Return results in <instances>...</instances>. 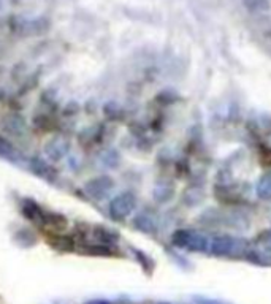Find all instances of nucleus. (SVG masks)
Instances as JSON below:
<instances>
[{
  "label": "nucleus",
  "instance_id": "nucleus-6",
  "mask_svg": "<svg viewBox=\"0 0 271 304\" xmlns=\"http://www.w3.org/2000/svg\"><path fill=\"white\" fill-rule=\"evenodd\" d=\"M22 213L26 214L27 219L33 220V222H38V224H41V222H44V217L46 214L40 209V206L37 203L33 201H22Z\"/></svg>",
  "mask_w": 271,
  "mask_h": 304
},
{
  "label": "nucleus",
  "instance_id": "nucleus-10",
  "mask_svg": "<svg viewBox=\"0 0 271 304\" xmlns=\"http://www.w3.org/2000/svg\"><path fill=\"white\" fill-rule=\"evenodd\" d=\"M135 225H137L140 230H146V231H151L152 228H154V224H152V220H151L148 216H145V214H141L140 217L135 219Z\"/></svg>",
  "mask_w": 271,
  "mask_h": 304
},
{
  "label": "nucleus",
  "instance_id": "nucleus-8",
  "mask_svg": "<svg viewBox=\"0 0 271 304\" xmlns=\"http://www.w3.org/2000/svg\"><path fill=\"white\" fill-rule=\"evenodd\" d=\"M257 195L260 198H271V176H265L258 181Z\"/></svg>",
  "mask_w": 271,
  "mask_h": 304
},
{
  "label": "nucleus",
  "instance_id": "nucleus-5",
  "mask_svg": "<svg viewBox=\"0 0 271 304\" xmlns=\"http://www.w3.org/2000/svg\"><path fill=\"white\" fill-rule=\"evenodd\" d=\"M68 152V143L65 139L61 138H56L53 141L46 146V154H48L53 160H61L67 156Z\"/></svg>",
  "mask_w": 271,
  "mask_h": 304
},
{
  "label": "nucleus",
  "instance_id": "nucleus-2",
  "mask_svg": "<svg viewBox=\"0 0 271 304\" xmlns=\"http://www.w3.org/2000/svg\"><path fill=\"white\" fill-rule=\"evenodd\" d=\"M135 208V196L130 192L117 195L110 205V214L113 219H124L133 211Z\"/></svg>",
  "mask_w": 271,
  "mask_h": 304
},
{
  "label": "nucleus",
  "instance_id": "nucleus-7",
  "mask_svg": "<svg viewBox=\"0 0 271 304\" xmlns=\"http://www.w3.org/2000/svg\"><path fill=\"white\" fill-rule=\"evenodd\" d=\"M30 168H32V171H33L35 174H38V176H41V178H44V179H50L48 176H50V171H51V170H50V167L46 165V163H44L43 160L33 159Z\"/></svg>",
  "mask_w": 271,
  "mask_h": 304
},
{
  "label": "nucleus",
  "instance_id": "nucleus-3",
  "mask_svg": "<svg viewBox=\"0 0 271 304\" xmlns=\"http://www.w3.org/2000/svg\"><path fill=\"white\" fill-rule=\"evenodd\" d=\"M243 249V242L240 239H233L230 236H222L216 238L211 245V250L216 255H230V254H237Z\"/></svg>",
  "mask_w": 271,
  "mask_h": 304
},
{
  "label": "nucleus",
  "instance_id": "nucleus-9",
  "mask_svg": "<svg viewBox=\"0 0 271 304\" xmlns=\"http://www.w3.org/2000/svg\"><path fill=\"white\" fill-rule=\"evenodd\" d=\"M15 154V147L11 144L8 139L5 138H0V157H5V159H10L13 157Z\"/></svg>",
  "mask_w": 271,
  "mask_h": 304
},
{
  "label": "nucleus",
  "instance_id": "nucleus-4",
  "mask_svg": "<svg viewBox=\"0 0 271 304\" xmlns=\"http://www.w3.org/2000/svg\"><path fill=\"white\" fill-rule=\"evenodd\" d=\"M113 189V181L108 176H99L86 184V192L92 198H103Z\"/></svg>",
  "mask_w": 271,
  "mask_h": 304
},
{
  "label": "nucleus",
  "instance_id": "nucleus-1",
  "mask_svg": "<svg viewBox=\"0 0 271 304\" xmlns=\"http://www.w3.org/2000/svg\"><path fill=\"white\" fill-rule=\"evenodd\" d=\"M173 242L176 245H179V247H187L191 250H198V252H203L208 249V238L200 235V233H194V231L174 233Z\"/></svg>",
  "mask_w": 271,
  "mask_h": 304
},
{
  "label": "nucleus",
  "instance_id": "nucleus-11",
  "mask_svg": "<svg viewBox=\"0 0 271 304\" xmlns=\"http://www.w3.org/2000/svg\"><path fill=\"white\" fill-rule=\"evenodd\" d=\"M269 242H271V235H269Z\"/></svg>",
  "mask_w": 271,
  "mask_h": 304
}]
</instances>
